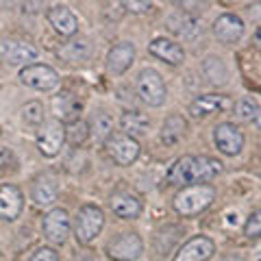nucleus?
<instances>
[{"mask_svg": "<svg viewBox=\"0 0 261 261\" xmlns=\"http://www.w3.org/2000/svg\"><path fill=\"white\" fill-rule=\"evenodd\" d=\"M244 235L246 238H261V209H255L248 216L246 224H244Z\"/></svg>", "mask_w": 261, "mask_h": 261, "instance_id": "nucleus-32", "label": "nucleus"}, {"mask_svg": "<svg viewBox=\"0 0 261 261\" xmlns=\"http://www.w3.org/2000/svg\"><path fill=\"white\" fill-rule=\"evenodd\" d=\"M214 35L222 44L240 42L242 35H244V22H242V18H240V15H235V13H222L214 22Z\"/></svg>", "mask_w": 261, "mask_h": 261, "instance_id": "nucleus-13", "label": "nucleus"}, {"mask_svg": "<svg viewBox=\"0 0 261 261\" xmlns=\"http://www.w3.org/2000/svg\"><path fill=\"white\" fill-rule=\"evenodd\" d=\"M31 261H59V255H57V250H55V248L44 246V248H39L35 255L31 257Z\"/></svg>", "mask_w": 261, "mask_h": 261, "instance_id": "nucleus-33", "label": "nucleus"}, {"mask_svg": "<svg viewBox=\"0 0 261 261\" xmlns=\"http://www.w3.org/2000/svg\"><path fill=\"white\" fill-rule=\"evenodd\" d=\"M202 74L209 79L211 85H224L228 81V68L220 57H207L202 61Z\"/></svg>", "mask_w": 261, "mask_h": 261, "instance_id": "nucleus-27", "label": "nucleus"}, {"mask_svg": "<svg viewBox=\"0 0 261 261\" xmlns=\"http://www.w3.org/2000/svg\"><path fill=\"white\" fill-rule=\"evenodd\" d=\"M185 130H187V122L183 120V116H168L166 122H163V126H161V142L166 144V146H174L176 142H181L183 140V135H185Z\"/></svg>", "mask_w": 261, "mask_h": 261, "instance_id": "nucleus-24", "label": "nucleus"}, {"mask_svg": "<svg viewBox=\"0 0 261 261\" xmlns=\"http://www.w3.org/2000/svg\"><path fill=\"white\" fill-rule=\"evenodd\" d=\"M235 107V102L228 96H220V94H207V96H198L196 100L190 105V113L194 118H205L211 113H220V111H231Z\"/></svg>", "mask_w": 261, "mask_h": 261, "instance_id": "nucleus-12", "label": "nucleus"}, {"mask_svg": "<svg viewBox=\"0 0 261 261\" xmlns=\"http://www.w3.org/2000/svg\"><path fill=\"white\" fill-rule=\"evenodd\" d=\"M133 61H135L133 44L120 42V44L113 46L109 50V55H107V70H109V74L120 76V74H124L130 65H133Z\"/></svg>", "mask_w": 261, "mask_h": 261, "instance_id": "nucleus-14", "label": "nucleus"}, {"mask_svg": "<svg viewBox=\"0 0 261 261\" xmlns=\"http://www.w3.org/2000/svg\"><path fill=\"white\" fill-rule=\"evenodd\" d=\"M44 235L48 242L53 244H63L68 240L70 235V216L68 211L57 207V209H50L48 214L44 216Z\"/></svg>", "mask_w": 261, "mask_h": 261, "instance_id": "nucleus-9", "label": "nucleus"}, {"mask_svg": "<svg viewBox=\"0 0 261 261\" xmlns=\"http://www.w3.org/2000/svg\"><path fill=\"white\" fill-rule=\"evenodd\" d=\"M235 111H238V118L240 120H244V122H255L257 113L261 109H259V102L252 96H244L242 100L235 105Z\"/></svg>", "mask_w": 261, "mask_h": 261, "instance_id": "nucleus-30", "label": "nucleus"}, {"mask_svg": "<svg viewBox=\"0 0 261 261\" xmlns=\"http://www.w3.org/2000/svg\"><path fill=\"white\" fill-rule=\"evenodd\" d=\"M137 94L148 107H161L168 98V89L166 83L157 70L152 68H144L137 74Z\"/></svg>", "mask_w": 261, "mask_h": 261, "instance_id": "nucleus-3", "label": "nucleus"}, {"mask_svg": "<svg viewBox=\"0 0 261 261\" xmlns=\"http://www.w3.org/2000/svg\"><path fill=\"white\" fill-rule=\"evenodd\" d=\"M105 226V214L96 205H83L74 218V238L79 244H89Z\"/></svg>", "mask_w": 261, "mask_h": 261, "instance_id": "nucleus-2", "label": "nucleus"}, {"mask_svg": "<svg viewBox=\"0 0 261 261\" xmlns=\"http://www.w3.org/2000/svg\"><path fill=\"white\" fill-rule=\"evenodd\" d=\"M89 137V128L83 120H76L72 124H65V142L70 146H81L85 144V140Z\"/></svg>", "mask_w": 261, "mask_h": 261, "instance_id": "nucleus-28", "label": "nucleus"}, {"mask_svg": "<svg viewBox=\"0 0 261 261\" xmlns=\"http://www.w3.org/2000/svg\"><path fill=\"white\" fill-rule=\"evenodd\" d=\"M250 261H261V240L252 246V257H250Z\"/></svg>", "mask_w": 261, "mask_h": 261, "instance_id": "nucleus-36", "label": "nucleus"}, {"mask_svg": "<svg viewBox=\"0 0 261 261\" xmlns=\"http://www.w3.org/2000/svg\"><path fill=\"white\" fill-rule=\"evenodd\" d=\"M79 111H81V102L76 100V96L72 92H61L59 96L53 98V113L57 116V122H65V124H72V122L79 120Z\"/></svg>", "mask_w": 261, "mask_h": 261, "instance_id": "nucleus-18", "label": "nucleus"}, {"mask_svg": "<svg viewBox=\"0 0 261 261\" xmlns=\"http://www.w3.org/2000/svg\"><path fill=\"white\" fill-rule=\"evenodd\" d=\"M216 244L214 240L205 238V235H196L190 242H185L178 252L174 255V261H207L214 257Z\"/></svg>", "mask_w": 261, "mask_h": 261, "instance_id": "nucleus-10", "label": "nucleus"}, {"mask_svg": "<svg viewBox=\"0 0 261 261\" xmlns=\"http://www.w3.org/2000/svg\"><path fill=\"white\" fill-rule=\"evenodd\" d=\"M222 172V163L214 157H194V185H207Z\"/></svg>", "mask_w": 261, "mask_h": 261, "instance_id": "nucleus-22", "label": "nucleus"}, {"mask_svg": "<svg viewBox=\"0 0 261 261\" xmlns=\"http://www.w3.org/2000/svg\"><path fill=\"white\" fill-rule=\"evenodd\" d=\"M87 55H89V46L85 39H72V42H68L61 48V57H65L68 61H83L87 59Z\"/></svg>", "mask_w": 261, "mask_h": 261, "instance_id": "nucleus-29", "label": "nucleus"}, {"mask_svg": "<svg viewBox=\"0 0 261 261\" xmlns=\"http://www.w3.org/2000/svg\"><path fill=\"white\" fill-rule=\"evenodd\" d=\"M0 57L11 65H22L35 59L37 48L29 42H22V39H3L0 42Z\"/></svg>", "mask_w": 261, "mask_h": 261, "instance_id": "nucleus-11", "label": "nucleus"}, {"mask_svg": "<svg viewBox=\"0 0 261 261\" xmlns=\"http://www.w3.org/2000/svg\"><path fill=\"white\" fill-rule=\"evenodd\" d=\"M148 50H150L152 57H157V59L166 61L170 65H178V63H183V59H185L183 48L178 46L176 42H172V39H166V37L152 39V42L148 44Z\"/></svg>", "mask_w": 261, "mask_h": 261, "instance_id": "nucleus-19", "label": "nucleus"}, {"mask_svg": "<svg viewBox=\"0 0 261 261\" xmlns=\"http://www.w3.org/2000/svg\"><path fill=\"white\" fill-rule=\"evenodd\" d=\"M255 46L257 48H261V27L257 29V33H255Z\"/></svg>", "mask_w": 261, "mask_h": 261, "instance_id": "nucleus-38", "label": "nucleus"}, {"mask_svg": "<svg viewBox=\"0 0 261 261\" xmlns=\"http://www.w3.org/2000/svg\"><path fill=\"white\" fill-rule=\"evenodd\" d=\"M89 133L94 135V140L98 142H107L109 137L113 135V118L109 116L107 111H96L92 120H89Z\"/></svg>", "mask_w": 261, "mask_h": 261, "instance_id": "nucleus-26", "label": "nucleus"}, {"mask_svg": "<svg viewBox=\"0 0 261 261\" xmlns=\"http://www.w3.org/2000/svg\"><path fill=\"white\" fill-rule=\"evenodd\" d=\"M216 198V190L211 185H187L174 196V211L183 218L202 214Z\"/></svg>", "mask_w": 261, "mask_h": 261, "instance_id": "nucleus-1", "label": "nucleus"}, {"mask_svg": "<svg viewBox=\"0 0 261 261\" xmlns=\"http://www.w3.org/2000/svg\"><path fill=\"white\" fill-rule=\"evenodd\" d=\"M85 261H92V259H85Z\"/></svg>", "mask_w": 261, "mask_h": 261, "instance_id": "nucleus-41", "label": "nucleus"}, {"mask_svg": "<svg viewBox=\"0 0 261 261\" xmlns=\"http://www.w3.org/2000/svg\"><path fill=\"white\" fill-rule=\"evenodd\" d=\"M107 150L118 166H130V163L140 157V144H137V140H133V137H128L124 133L111 135L107 140Z\"/></svg>", "mask_w": 261, "mask_h": 261, "instance_id": "nucleus-8", "label": "nucleus"}, {"mask_svg": "<svg viewBox=\"0 0 261 261\" xmlns=\"http://www.w3.org/2000/svg\"><path fill=\"white\" fill-rule=\"evenodd\" d=\"M222 261H244L242 257H238V255H231V257H224Z\"/></svg>", "mask_w": 261, "mask_h": 261, "instance_id": "nucleus-39", "label": "nucleus"}, {"mask_svg": "<svg viewBox=\"0 0 261 261\" xmlns=\"http://www.w3.org/2000/svg\"><path fill=\"white\" fill-rule=\"evenodd\" d=\"M168 183L181 185V187H187L194 183V157L192 154H185V157L174 161V166L168 172Z\"/></svg>", "mask_w": 261, "mask_h": 261, "instance_id": "nucleus-21", "label": "nucleus"}, {"mask_svg": "<svg viewBox=\"0 0 261 261\" xmlns=\"http://www.w3.org/2000/svg\"><path fill=\"white\" fill-rule=\"evenodd\" d=\"M20 81L31 89H37V92H50L59 85V74L50 68V65L44 63H31L27 68H22L20 72Z\"/></svg>", "mask_w": 261, "mask_h": 261, "instance_id": "nucleus-4", "label": "nucleus"}, {"mask_svg": "<svg viewBox=\"0 0 261 261\" xmlns=\"http://www.w3.org/2000/svg\"><path fill=\"white\" fill-rule=\"evenodd\" d=\"M255 124H257V128L261 130V111L257 113V118H255Z\"/></svg>", "mask_w": 261, "mask_h": 261, "instance_id": "nucleus-40", "label": "nucleus"}, {"mask_svg": "<svg viewBox=\"0 0 261 261\" xmlns=\"http://www.w3.org/2000/svg\"><path fill=\"white\" fill-rule=\"evenodd\" d=\"M48 22L61 37H72L79 31V18L63 5H57L48 11Z\"/></svg>", "mask_w": 261, "mask_h": 261, "instance_id": "nucleus-17", "label": "nucleus"}, {"mask_svg": "<svg viewBox=\"0 0 261 261\" xmlns=\"http://www.w3.org/2000/svg\"><path fill=\"white\" fill-rule=\"evenodd\" d=\"M65 142V126L61 122L50 120L44 122V126L37 133V148L44 157H57Z\"/></svg>", "mask_w": 261, "mask_h": 261, "instance_id": "nucleus-6", "label": "nucleus"}, {"mask_svg": "<svg viewBox=\"0 0 261 261\" xmlns=\"http://www.w3.org/2000/svg\"><path fill=\"white\" fill-rule=\"evenodd\" d=\"M24 198L22 192L15 185H3L0 187V218L7 222H13L22 214Z\"/></svg>", "mask_w": 261, "mask_h": 261, "instance_id": "nucleus-15", "label": "nucleus"}, {"mask_svg": "<svg viewBox=\"0 0 261 261\" xmlns=\"http://www.w3.org/2000/svg\"><path fill=\"white\" fill-rule=\"evenodd\" d=\"M57 183H55V178L50 176H42V178H37L35 185H33V200H35V205L39 207H46V205H53V202L57 200Z\"/></svg>", "mask_w": 261, "mask_h": 261, "instance_id": "nucleus-25", "label": "nucleus"}, {"mask_svg": "<svg viewBox=\"0 0 261 261\" xmlns=\"http://www.w3.org/2000/svg\"><path fill=\"white\" fill-rule=\"evenodd\" d=\"M166 27L170 29V33H174L176 37L192 39V37H196V33H198V20L187 11H174L172 15H168Z\"/></svg>", "mask_w": 261, "mask_h": 261, "instance_id": "nucleus-20", "label": "nucleus"}, {"mask_svg": "<svg viewBox=\"0 0 261 261\" xmlns=\"http://www.w3.org/2000/svg\"><path fill=\"white\" fill-rule=\"evenodd\" d=\"M13 166V152L9 148H0V172H7Z\"/></svg>", "mask_w": 261, "mask_h": 261, "instance_id": "nucleus-34", "label": "nucleus"}, {"mask_svg": "<svg viewBox=\"0 0 261 261\" xmlns=\"http://www.w3.org/2000/svg\"><path fill=\"white\" fill-rule=\"evenodd\" d=\"M250 15H252L255 20L261 18V3H257V5H252V7H250Z\"/></svg>", "mask_w": 261, "mask_h": 261, "instance_id": "nucleus-37", "label": "nucleus"}, {"mask_svg": "<svg viewBox=\"0 0 261 261\" xmlns=\"http://www.w3.org/2000/svg\"><path fill=\"white\" fill-rule=\"evenodd\" d=\"M214 142H216V148L222 154L235 157L244 148V133L233 122H222V124H218L214 128Z\"/></svg>", "mask_w": 261, "mask_h": 261, "instance_id": "nucleus-7", "label": "nucleus"}, {"mask_svg": "<svg viewBox=\"0 0 261 261\" xmlns=\"http://www.w3.org/2000/svg\"><path fill=\"white\" fill-rule=\"evenodd\" d=\"M122 7H126V9L133 13H146L152 9V3H135V0H128V3H124Z\"/></svg>", "mask_w": 261, "mask_h": 261, "instance_id": "nucleus-35", "label": "nucleus"}, {"mask_svg": "<svg viewBox=\"0 0 261 261\" xmlns=\"http://www.w3.org/2000/svg\"><path fill=\"white\" fill-rule=\"evenodd\" d=\"M22 118H24V122L27 124H44V107L39 102H27L22 107Z\"/></svg>", "mask_w": 261, "mask_h": 261, "instance_id": "nucleus-31", "label": "nucleus"}, {"mask_svg": "<svg viewBox=\"0 0 261 261\" xmlns=\"http://www.w3.org/2000/svg\"><path fill=\"white\" fill-rule=\"evenodd\" d=\"M109 207L122 220H135L142 216V202L130 192H116L109 200Z\"/></svg>", "mask_w": 261, "mask_h": 261, "instance_id": "nucleus-16", "label": "nucleus"}, {"mask_svg": "<svg viewBox=\"0 0 261 261\" xmlns=\"http://www.w3.org/2000/svg\"><path fill=\"white\" fill-rule=\"evenodd\" d=\"M120 126L124 130V135L135 140V137H140V135H146V130L150 126V120L146 118L142 111H126V113H122V118H120Z\"/></svg>", "mask_w": 261, "mask_h": 261, "instance_id": "nucleus-23", "label": "nucleus"}, {"mask_svg": "<svg viewBox=\"0 0 261 261\" xmlns=\"http://www.w3.org/2000/svg\"><path fill=\"white\" fill-rule=\"evenodd\" d=\"M144 252V242L137 233H122L107 244V257L111 261H135Z\"/></svg>", "mask_w": 261, "mask_h": 261, "instance_id": "nucleus-5", "label": "nucleus"}]
</instances>
